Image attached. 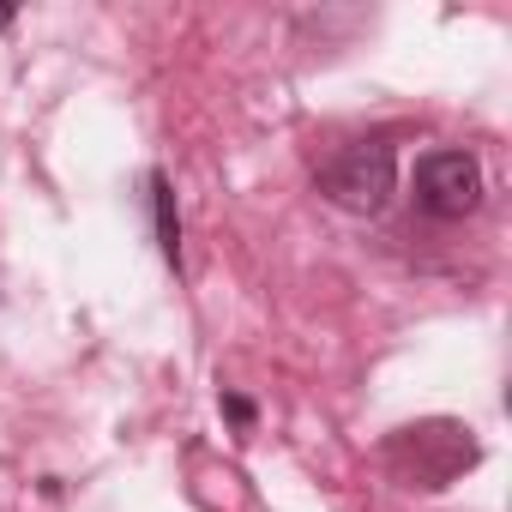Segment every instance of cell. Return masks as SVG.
I'll list each match as a JSON object with an SVG mask.
<instances>
[{
  "label": "cell",
  "mask_w": 512,
  "mask_h": 512,
  "mask_svg": "<svg viewBox=\"0 0 512 512\" xmlns=\"http://www.w3.org/2000/svg\"><path fill=\"white\" fill-rule=\"evenodd\" d=\"M416 211L422 217H440V223H458L482 205V163L470 151H428L416 163Z\"/></svg>",
  "instance_id": "cell-3"
},
{
  "label": "cell",
  "mask_w": 512,
  "mask_h": 512,
  "mask_svg": "<svg viewBox=\"0 0 512 512\" xmlns=\"http://www.w3.org/2000/svg\"><path fill=\"white\" fill-rule=\"evenodd\" d=\"M380 458H386V470H392L404 488L440 494V488H452V482L482 458V446H476V434H470L464 422L434 416V422H410V428H398V434L380 446Z\"/></svg>",
  "instance_id": "cell-1"
},
{
  "label": "cell",
  "mask_w": 512,
  "mask_h": 512,
  "mask_svg": "<svg viewBox=\"0 0 512 512\" xmlns=\"http://www.w3.org/2000/svg\"><path fill=\"white\" fill-rule=\"evenodd\" d=\"M320 193L338 205V211H350V217H374V211H386V199H392V187H398V151L386 145V139H350V145H338L326 163H320Z\"/></svg>",
  "instance_id": "cell-2"
},
{
  "label": "cell",
  "mask_w": 512,
  "mask_h": 512,
  "mask_svg": "<svg viewBox=\"0 0 512 512\" xmlns=\"http://www.w3.org/2000/svg\"><path fill=\"white\" fill-rule=\"evenodd\" d=\"M7 25H13V13H0V31H7Z\"/></svg>",
  "instance_id": "cell-6"
},
{
  "label": "cell",
  "mask_w": 512,
  "mask_h": 512,
  "mask_svg": "<svg viewBox=\"0 0 512 512\" xmlns=\"http://www.w3.org/2000/svg\"><path fill=\"white\" fill-rule=\"evenodd\" d=\"M223 416H229L235 428H253V404H247V398H235V392H223Z\"/></svg>",
  "instance_id": "cell-5"
},
{
  "label": "cell",
  "mask_w": 512,
  "mask_h": 512,
  "mask_svg": "<svg viewBox=\"0 0 512 512\" xmlns=\"http://www.w3.org/2000/svg\"><path fill=\"white\" fill-rule=\"evenodd\" d=\"M151 211H157V247H163V260L181 272V217H175V193H169L163 169H151Z\"/></svg>",
  "instance_id": "cell-4"
}]
</instances>
